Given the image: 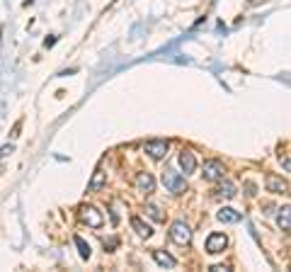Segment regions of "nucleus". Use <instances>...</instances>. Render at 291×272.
<instances>
[{
    "label": "nucleus",
    "instance_id": "obj_6",
    "mask_svg": "<svg viewBox=\"0 0 291 272\" xmlns=\"http://www.w3.org/2000/svg\"><path fill=\"white\" fill-rule=\"evenodd\" d=\"M81 219L88 226H92V229H100L102 224H104V219H102V214L95 209V207H81Z\"/></svg>",
    "mask_w": 291,
    "mask_h": 272
},
{
    "label": "nucleus",
    "instance_id": "obj_15",
    "mask_svg": "<svg viewBox=\"0 0 291 272\" xmlns=\"http://www.w3.org/2000/svg\"><path fill=\"white\" fill-rule=\"evenodd\" d=\"M219 197H226V200H233L235 197V187H233L231 182H221V187H219Z\"/></svg>",
    "mask_w": 291,
    "mask_h": 272
},
{
    "label": "nucleus",
    "instance_id": "obj_18",
    "mask_svg": "<svg viewBox=\"0 0 291 272\" xmlns=\"http://www.w3.org/2000/svg\"><path fill=\"white\" fill-rule=\"evenodd\" d=\"M12 151H15L12 146H3V149H0V158H5V156H10Z\"/></svg>",
    "mask_w": 291,
    "mask_h": 272
},
{
    "label": "nucleus",
    "instance_id": "obj_12",
    "mask_svg": "<svg viewBox=\"0 0 291 272\" xmlns=\"http://www.w3.org/2000/svg\"><path fill=\"white\" fill-rule=\"evenodd\" d=\"M131 226H134V231L139 233V236H143V238H148V236L153 233L151 226L143 221V219H139V216H134V219H131Z\"/></svg>",
    "mask_w": 291,
    "mask_h": 272
},
{
    "label": "nucleus",
    "instance_id": "obj_9",
    "mask_svg": "<svg viewBox=\"0 0 291 272\" xmlns=\"http://www.w3.org/2000/svg\"><path fill=\"white\" fill-rule=\"evenodd\" d=\"M180 165H182V170H184V175H190V172L197 170V158H194V153L182 151L180 153Z\"/></svg>",
    "mask_w": 291,
    "mask_h": 272
},
{
    "label": "nucleus",
    "instance_id": "obj_17",
    "mask_svg": "<svg viewBox=\"0 0 291 272\" xmlns=\"http://www.w3.org/2000/svg\"><path fill=\"white\" fill-rule=\"evenodd\" d=\"M277 221H279L281 231H289V207H284V209H281V214H279V219H277Z\"/></svg>",
    "mask_w": 291,
    "mask_h": 272
},
{
    "label": "nucleus",
    "instance_id": "obj_11",
    "mask_svg": "<svg viewBox=\"0 0 291 272\" xmlns=\"http://www.w3.org/2000/svg\"><path fill=\"white\" fill-rule=\"evenodd\" d=\"M153 260L158 262L161 267H168V270H172V267L177 265V260H175L172 255H168V253H163V251H153Z\"/></svg>",
    "mask_w": 291,
    "mask_h": 272
},
{
    "label": "nucleus",
    "instance_id": "obj_3",
    "mask_svg": "<svg viewBox=\"0 0 291 272\" xmlns=\"http://www.w3.org/2000/svg\"><path fill=\"white\" fill-rule=\"evenodd\" d=\"M201 170H204V172H201V175H204V180L216 182V180H221V178H223L226 168H223V163H221V161H206Z\"/></svg>",
    "mask_w": 291,
    "mask_h": 272
},
{
    "label": "nucleus",
    "instance_id": "obj_19",
    "mask_svg": "<svg viewBox=\"0 0 291 272\" xmlns=\"http://www.w3.org/2000/svg\"><path fill=\"white\" fill-rule=\"evenodd\" d=\"M211 270H214V272H226V270H228V267H226V265H214Z\"/></svg>",
    "mask_w": 291,
    "mask_h": 272
},
{
    "label": "nucleus",
    "instance_id": "obj_13",
    "mask_svg": "<svg viewBox=\"0 0 291 272\" xmlns=\"http://www.w3.org/2000/svg\"><path fill=\"white\" fill-rule=\"evenodd\" d=\"M104 182H107V178H104V172H102V170H97V172H95V175H92L90 185H88V190H90V192H100L102 187H104Z\"/></svg>",
    "mask_w": 291,
    "mask_h": 272
},
{
    "label": "nucleus",
    "instance_id": "obj_8",
    "mask_svg": "<svg viewBox=\"0 0 291 272\" xmlns=\"http://www.w3.org/2000/svg\"><path fill=\"white\" fill-rule=\"evenodd\" d=\"M136 185H139V190L146 192V194H151V192L155 190V180H153L151 172H139V175H136Z\"/></svg>",
    "mask_w": 291,
    "mask_h": 272
},
{
    "label": "nucleus",
    "instance_id": "obj_1",
    "mask_svg": "<svg viewBox=\"0 0 291 272\" xmlns=\"http://www.w3.org/2000/svg\"><path fill=\"white\" fill-rule=\"evenodd\" d=\"M163 185H165V190L168 192H175V194H182V192L187 190V180H184V175L182 172H175V170H165L161 175Z\"/></svg>",
    "mask_w": 291,
    "mask_h": 272
},
{
    "label": "nucleus",
    "instance_id": "obj_20",
    "mask_svg": "<svg viewBox=\"0 0 291 272\" xmlns=\"http://www.w3.org/2000/svg\"><path fill=\"white\" fill-rule=\"evenodd\" d=\"M104 248H117V241H114V238H110V241H104Z\"/></svg>",
    "mask_w": 291,
    "mask_h": 272
},
{
    "label": "nucleus",
    "instance_id": "obj_2",
    "mask_svg": "<svg viewBox=\"0 0 291 272\" xmlns=\"http://www.w3.org/2000/svg\"><path fill=\"white\" fill-rule=\"evenodd\" d=\"M170 238L177 243V245H187V243L192 241L190 226H187L184 221H175V224L170 226Z\"/></svg>",
    "mask_w": 291,
    "mask_h": 272
},
{
    "label": "nucleus",
    "instance_id": "obj_14",
    "mask_svg": "<svg viewBox=\"0 0 291 272\" xmlns=\"http://www.w3.org/2000/svg\"><path fill=\"white\" fill-rule=\"evenodd\" d=\"M73 241H75V245H78V251H81V258H85V260H88V258H90V255H92L90 243H85V241H83V238H81V236H75Z\"/></svg>",
    "mask_w": 291,
    "mask_h": 272
},
{
    "label": "nucleus",
    "instance_id": "obj_4",
    "mask_svg": "<svg viewBox=\"0 0 291 272\" xmlns=\"http://www.w3.org/2000/svg\"><path fill=\"white\" fill-rule=\"evenodd\" d=\"M168 149H170V143L163 141V139H153V141L146 143V153L151 156L153 161H161L168 156Z\"/></svg>",
    "mask_w": 291,
    "mask_h": 272
},
{
    "label": "nucleus",
    "instance_id": "obj_5",
    "mask_svg": "<svg viewBox=\"0 0 291 272\" xmlns=\"http://www.w3.org/2000/svg\"><path fill=\"white\" fill-rule=\"evenodd\" d=\"M226 245H228L226 233H211L209 238H206V253H211V255L223 253V251H226Z\"/></svg>",
    "mask_w": 291,
    "mask_h": 272
},
{
    "label": "nucleus",
    "instance_id": "obj_7",
    "mask_svg": "<svg viewBox=\"0 0 291 272\" xmlns=\"http://www.w3.org/2000/svg\"><path fill=\"white\" fill-rule=\"evenodd\" d=\"M264 185H267V190L274 192V194H284V192L289 190L286 180H281L279 175H267V178H264Z\"/></svg>",
    "mask_w": 291,
    "mask_h": 272
},
{
    "label": "nucleus",
    "instance_id": "obj_16",
    "mask_svg": "<svg viewBox=\"0 0 291 272\" xmlns=\"http://www.w3.org/2000/svg\"><path fill=\"white\" fill-rule=\"evenodd\" d=\"M146 214L151 216L153 221H163V219H165V216H163V212L155 207V204H148V207H146Z\"/></svg>",
    "mask_w": 291,
    "mask_h": 272
},
{
    "label": "nucleus",
    "instance_id": "obj_10",
    "mask_svg": "<svg viewBox=\"0 0 291 272\" xmlns=\"http://www.w3.org/2000/svg\"><path fill=\"white\" fill-rule=\"evenodd\" d=\"M216 219L221 224H238L241 221V212H235V209H231V207H223L221 212L216 214Z\"/></svg>",
    "mask_w": 291,
    "mask_h": 272
}]
</instances>
